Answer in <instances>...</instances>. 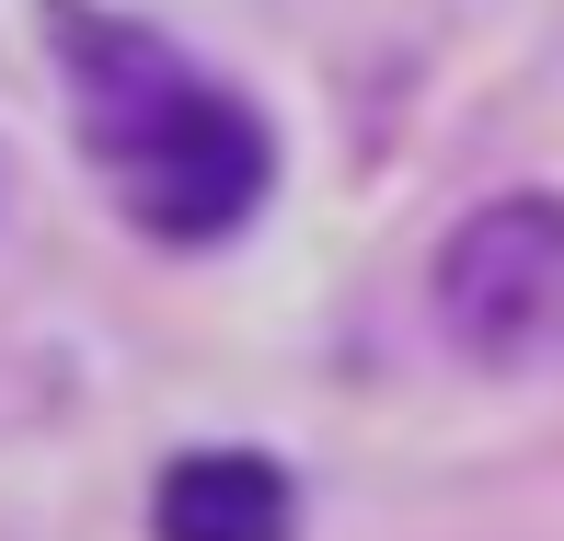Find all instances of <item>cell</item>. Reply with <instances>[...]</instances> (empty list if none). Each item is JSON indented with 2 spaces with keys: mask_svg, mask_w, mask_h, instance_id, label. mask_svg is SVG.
Masks as SVG:
<instances>
[{
  "mask_svg": "<svg viewBox=\"0 0 564 541\" xmlns=\"http://www.w3.org/2000/svg\"><path fill=\"white\" fill-rule=\"evenodd\" d=\"M438 323L484 369L564 357V196H496L438 242Z\"/></svg>",
  "mask_w": 564,
  "mask_h": 541,
  "instance_id": "7a4b0ae2",
  "label": "cell"
},
{
  "mask_svg": "<svg viewBox=\"0 0 564 541\" xmlns=\"http://www.w3.org/2000/svg\"><path fill=\"white\" fill-rule=\"evenodd\" d=\"M300 484L265 450H185L150 496V541H289Z\"/></svg>",
  "mask_w": 564,
  "mask_h": 541,
  "instance_id": "3957f363",
  "label": "cell"
},
{
  "mask_svg": "<svg viewBox=\"0 0 564 541\" xmlns=\"http://www.w3.org/2000/svg\"><path fill=\"white\" fill-rule=\"evenodd\" d=\"M69 105H82V150L105 173V196L150 242H230L265 208V116L242 93H219L208 69H185L150 23L93 12V0H46Z\"/></svg>",
  "mask_w": 564,
  "mask_h": 541,
  "instance_id": "6da1fadb",
  "label": "cell"
}]
</instances>
